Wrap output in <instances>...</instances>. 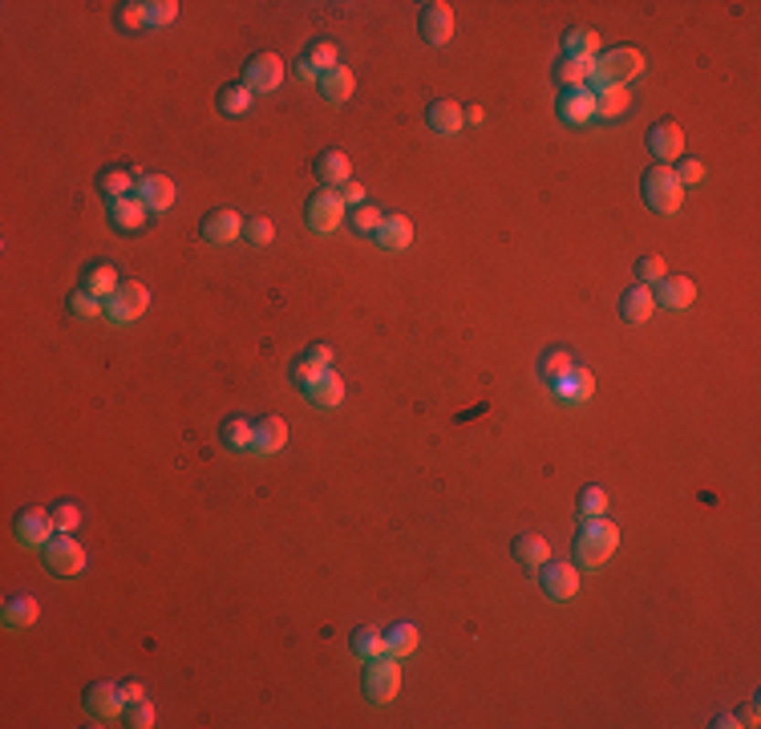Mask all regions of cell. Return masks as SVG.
I'll use <instances>...</instances> for the list:
<instances>
[{
  "instance_id": "1",
  "label": "cell",
  "mask_w": 761,
  "mask_h": 729,
  "mask_svg": "<svg viewBox=\"0 0 761 729\" xmlns=\"http://www.w3.org/2000/svg\"><path fill=\"white\" fill-rule=\"evenodd\" d=\"M616 547H619V527L612 519H587L584 527H579V535H576V559H579V567H604L608 559L616 555Z\"/></svg>"
},
{
  "instance_id": "2",
  "label": "cell",
  "mask_w": 761,
  "mask_h": 729,
  "mask_svg": "<svg viewBox=\"0 0 761 729\" xmlns=\"http://www.w3.org/2000/svg\"><path fill=\"white\" fill-rule=\"evenodd\" d=\"M644 69H648V61L640 49H608L596 58L591 81H596V90L599 86H628V81H636Z\"/></svg>"
},
{
  "instance_id": "3",
  "label": "cell",
  "mask_w": 761,
  "mask_h": 729,
  "mask_svg": "<svg viewBox=\"0 0 761 729\" xmlns=\"http://www.w3.org/2000/svg\"><path fill=\"white\" fill-rule=\"evenodd\" d=\"M644 203L656 215H676L684 203V186L676 179L672 166H656V171L644 174Z\"/></svg>"
},
{
  "instance_id": "4",
  "label": "cell",
  "mask_w": 761,
  "mask_h": 729,
  "mask_svg": "<svg viewBox=\"0 0 761 729\" xmlns=\"http://www.w3.org/2000/svg\"><path fill=\"white\" fill-rule=\"evenodd\" d=\"M397 689H401V665H397V657H377V660H369L365 665V697L373 701V705H389L393 697H397Z\"/></svg>"
},
{
  "instance_id": "5",
  "label": "cell",
  "mask_w": 761,
  "mask_h": 729,
  "mask_svg": "<svg viewBox=\"0 0 761 729\" xmlns=\"http://www.w3.org/2000/svg\"><path fill=\"white\" fill-rule=\"evenodd\" d=\"M45 567L53 576H78L86 572V547L69 535V531H58V539L45 544Z\"/></svg>"
},
{
  "instance_id": "6",
  "label": "cell",
  "mask_w": 761,
  "mask_h": 729,
  "mask_svg": "<svg viewBox=\"0 0 761 729\" xmlns=\"http://www.w3.org/2000/svg\"><path fill=\"white\" fill-rule=\"evenodd\" d=\"M146 308H150L146 284H138V280H126V284H118V292L106 301V316H110V324H130V321H138Z\"/></svg>"
},
{
  "instance_id": "7",
  "label": "cell",
  "mask_w": 761,
  "mask_h": 729,
  "mask_svg": "<svg viewBox=\"0 0 761 729\" xmlns=\"http://www.w3.org/2000/svg\"><path fill=\"white\" fill-rule=\"evenodd\" d=\"M243 86L251 93H276L284 86V61L276 53H256L248 61V69H243Z\"/></svg>"
},
{
  "instance_id": "8",
  "label": "cell",
  "mask_w": 761,
  "mask_h": 729,
  "mask_svg": "<svg viewBox=\"0 0 761 729\" xmlns=\"http://www.w3.org/2000/svg\"><path fill=\"white\" fill-rule=\"evenodd\" d=\"M16 544L21 547H45L53 539V531H58V523H53V511L45 507H25L21 515H16Z\"/></svg>"
},
{
  "instance_id": "9",
  "label": "cell",
  "mask_w": 761,
  "mask_h": 729,
  "mask_svg": "<svg viewBox=\"0 0 761 729\" xmlns=\"http://www.w3.org/2000/svg\"><path fill=\"white\" fill-rule=\"evenodd\" d=\"M344 219V203L341 195L333 191V186H324V191H316L312 199H308V227L316 231V236H328V231H336Z\"/></svg>"
},
{
  "instance_id": "10",
  "label": "cell",
  "mask_w": 761,
  "mask_h": 729,
  "mask_svg": "<svg viewBox=\"0 0 761 729\" xmlns=\"http://www.w3.org/2000/svg\"><path fill=\"white\" fill-rule=\"evenodd\" d=\"M539 584L551 600H576L579 596V567L576 564H559V559H547L539 567Z\"/></svg>"
},
{
  "instance_id": "11",
  "label": "cell",
  "mask_w": 761,
  "mask_h": 729,
  "mask_svg": "<svg viewBox=\"0 0 761 729\" xmlns=\"http://www.w3.org/2000/svg\"><path fill=\"white\" fill-rule=\"evenodd\" d=\"M417 29H421V37H426L429 45H446L449 37H454V8L441 5V0H429V5H421Z\"/></svg>"
},
{
  "instance_id": "12",
  "label": "cell",
  "mask_w": 761,
  "mask_h": 729,
  "mask_svg": "<svg viewBox=\"0 0 761 729\" xmlns=\"http://www.w3.org/2000/svg\"><path fill=\"white\" fill-rule=\"evenodd\" d=\"M648 151L661 158V163H676V158L684 154V130L676 126L672 118L656 122V126L648 130Z\"/></svg>"
},
{
  "instance_id": "13",
  "label": "cell",
  "mask_w": 761,
  "mask_h": 729,
  "mask_svg": "<svg viewBox=\"0 0 761 729\" xmlns=\"http://www.w3.org/2000/svg\"><path fill=\"white\" fill-rule=\"evenodd\" d=\"M86 709H90V717H98V725L122 717V713H126V697H122V685H110V681L93 685L90 693H86Z\"/></svg>"
},
{
  "instance_id": "14",
  "label": "cell",
  "mask_w": 761,
  "mask_h": 729,
  "mask_svg": "<svg viewBox=\"0 0 761 729\" xmlns=\"http://www.w3.org/2000/svg\"><path fill=\"white\" fill-rule=\"evenodd\" d=\"M551 389H555V397L567 401V406H584V401L596 394V377H591L584 364H571L559 381H551Z\"/></svg>"
},
{
  "instance_id": "15",
  "label": "cell",
  "mask_w": 761,
  "mask_h": 729,
  "mask_svg": "<svg viewBox=\"0 0 761 729\" xmlns=\"http://www.w3.org/2000/svg\"><path fill=\"white\" fill-rule=\"evenodd\" d=\"M652 296H656V304L672 308V312H684V308L697 301V284H692L689 276H664V280H656Z\"/></svg>"
},
{
  "instance_id": "16",
  "label": "cell",
  "mask_w": 761,
  "mask_h": 729,
  "mask_svg": "<svg viewBox=\"0 0 761 729\" xmlns=\"http://www.w3.org/2000/svg\"><path fill=\"white\" fill-rule=\"evenodd\" d=\"M134 195L143 199V207L154 211V215H163V211L174 207V183L166 179V174H143Z\"/></svg>"
},
{
  "instance_id": "17",
  "label": "cell",
  "mask_w": 761,
  "mask_h": 729,
  "mask_svg": "<svg viewBox=\"0 0 761 729\" xmlns=\"http://www.w3.org/2000/svg\"><path fill=\"white\" fill-rule=\"evenodd\" d=\"M559 118L567 126H587L596 118V93L591 90H563L559 93Z\"/></svg>"
},
{
  "instance_id": "18",
  "label": "cell",
  "mask_w": 761,
  "mask_h": 729,
  "mask_svg": "<svg viewBox=\"0 0 761 729\" xmlns=\"http://www.w3.org/2000/svg\"><path fill=\"white\" fill-rule=\"evenodd\" d=\"M37 616H41V604H37L29 592H21V596H8V600H5V608H0V624H5L8 632H21V629H29V624H37Z\"/></svg>"
},
{
  "instance_id": "19",
  "label": "cell",
  "mask_w": 761,
  "mask_h": 729,
  "mask_svg": "<svg viewBox=\"0 0 761 729\" xmlns=\"http://www.w3.org/2000/svg\"><path fill=\"white\" fill-rule=\"evenodd\" d=\"M619 312H624V321H628V324H648V321H652V312H656L652 288H648V284L628 288L624 301H619Z\"/></svg>"
},
{
  "instance_id": "20",
  "label": "cell",
  "mask_w": 761,
  "mask_h": 729,
  "mask_svg": "<svg viewBox=\"0 0 761 729\" xmlns=\"http://www.w3.org/2000/svg\"><path fill=\"white\" fill-rule=\"evenodd\" d=\"M243 236V219H239V211H211L203 219V239H211V243H231V239H239Z\"/></svg>"
},
{
  "instance_id": "21",
  "label": "cell",
  "mask_w": 761,
  "mask_h": 729,
  "mask_svg": "<svg viewBox=\"0 0 761 729\" xmlns=\"http://www.w3.org/2000/svg\"><path fill=\"white\" fill-rule=\"evenodd\" d=\"M591 93H596V118H604V122L624 118L628 106H632V93H628V86H599Z\"/></svg>"
},
{
  "instance_id": "22",
  "label": "cell",
  "mask_w": 761,
  "mask_h": 729,
  "mask_svg": "<svg viewBox=\"0 0 761 729\" xmlns=\"http://www.w3.org/2000/svg\"><path fill=\"white\" fill-rule=\"evenodd\" d=\"M373 239H377L385 251H406L409 243H413V223H409V215H385L381 231H377Z\"/></svg>"
},
{
  "instance_id": "23",
  "label": "cell",
  "mask_w": 761,
  "mask_h": 729,
  "mask_svg": "<svg viewBox=\"0 0 761 729\" xmlns=\"http://www.w3.org/2000/svg\"><path fill=\"white\" fill-rule=\"evenodd\" d=\"M219 438H223V446L235 454H248V450H256V422L251 417H227L219 429Z\"/></svg>"
},
{
  "instance_id": "24",
  "label": "cell",
  "mask_w": 761,
  "mask_h": 729,
  "mask_svg": "<svg viewBox=\"0 0 761 729\" xmlns=\"http://www.w3.org/2000/svg\"><path fill=\"white\" fill-rule=\"evenodd\" d=\"M98 191L106 195L110 203H114V199H130V195L138 191V179L126 171V166H106V171L98 174Z\"/></svg>"
},
{
  "instance_id": "25",
  "label": "cell",
  "mask_w": 761,
  "mask_h": 729,
  "mask_svg": "<svg viewBox=\"0 0 761 729\" xmlns=\"http://www.w3.org/2000/svg\"><path fill=\"white\" fill-rule=\"evenodd\" d=\"M591 73H596V61H587V58H559L555 61V78L563 90H587Z\"/></svg>"
},
{
  "instance_id": "26",
  "label": "cell",
  "mask_w": 761,
  "mask_h": 729,
  "mask_svg": "<svg viewBox=\"0 0 761 729\" xmlns=\"http://www.w3.org/2000/svg\"><path fill=\"white\" fill-rule=\"evenodd\" d=\"M288 446L284 417H259L256 422V454H280Z\"/></svg>"
},
{
  "instance_id": "27",
  "label": "cell",
  "mask_w": 761,
  "mask_h": 729,
  "mask_svg": "<svg viewBox=\"0 0 761 729\" xmlns=\"http://www.w3.org/2000/svg\"><path fill=\"white\" fill-rule=\"evenodd\" d=\"M110 223H114L118 231H138L146 223V207L138 195H130V199H114L110 203Z\"/></svg>"
},
{
  "instance_id": "28",
  "label": "cell",
  "mask_w": 761,
  "mask_h": 729,
  "mask_svg": "<svg viewBox=\"0 0 761 729\" xmlns=\"http://www.w3.org/2000/svg\"><path fill=\"white\" fill-rule=\"evenodd\" d=\"M599 53H604V41H599L596 29H571L563 37V58H587L596 61Z\"/></svg>"
},
{
  "instance_id": "29",
  "label": "cell",
  "mask_w": 761,
  "mask_h": 729,
  "mask_svg": "<svg viewBox=\"0 0 761 729\" xmlns=\"http://www.w3.org/2000/svg\"><path fill=\"white\" fill-rule=\"evenodd\" d=\"M308 401H316L321 409L341 406V401H344V381H341V373L324 369V373H321V381H316V386L308 389Z\"/></svg>"
},
{
  "instance_id": "30",
  "label": "cell",
  "mask_w": 761,
  "mask_h": 729,
  "mask_svg": "<svg viewBox=\"0 0 761 729\" xmlns=\"http://www.w3.org/2000/svg\"><path fill=\"white\" fill-rule=\"evenodd\" d=\"M429 126L438 130V134H458V130L466 126V114H462V106L458 101H434L429 106Z\"/></svg>"
},
{
  "instance_id": "31",
  "label": "cell",
  "mask_w": 761,
  "mask_h": 729,
  "mask_svg": "<svg viewBox=\"0 0 761 729\" xmlns=\"http://www.w3.org/2000/svg\"><path fill=\"white\" fill-rule=\"evenodd\" d=\"M81 288H86V292H93L98 301H110V296L118 292L114 264H93V268H86V280H81Z\"/></svg>"
},
{
  "instance_id": "32",
  "label": "cell",
  "mask_w": 761,
  "mask_h": 729,
  "mask_svg": "<svg viewBox=\"0 0 761 729\" xmlns=\"http://www.w3.org/2000/svg\"><path fill=\"white\" fill-rule=\"evenodd\" d=\"M353 90H356V78L344 69V65H336V69L321 73V93H324L328 101H349Z\"/></svg>"
},
{
  "instance_id": "33",
  "label": "cell",
  "mask_w": 761,
  "mask_h": 729,
  "mask_svg": "<svg viewBox=\"0 0 761 729\" xmlns=\"http://www.w3.org/2000/svg\"><path fill=\"white\" fill-rule=\"evenodd\" d=\"M514 559L527 567H543L551 559V544L543 535H519L514 539Z\"/></svg>"
},
{
  "instance_id": "34",
  "label": "cell",
  "mask_w": 761,
  "mask_h": 729,
  "mask_svg": "<svg viewBox=\"0 0 761 729\" xmlns=\"http://www.w3.org/2000/svg\"><path fill=\"white\" fill-rule=\"evenodd\" d=\"M316 174H321L324 183H349V179H353V163H349V154H341V151H324L321 158H316Z\"/></svg>"
},
{
  "instance_id": "35",
  "label": "cell",
  "mask_w": 761,
  "mask_h": 729,
  "mask_svg": "<svg viewBox=\"0 0 761 729\" xmlns=\"http://www.w3.org/2000/svg\"><path fill=\"white\" fill-rule=\"evenodd\" d=\"M385 644H389V657H413L421 644V632L413 629V624H393L389 632H385Z\"/></svg>"
},
{
  "instance_id": "36",
  "label": "cell",
  "mask_w": 761,
  "mask_h": 729,
  "mask_svg": "<svg viewBox=\"0 0 761 729\" xmlns=\"http://www.w3.org/2000/svg\"><path fill=\"white\" fill-rule=\"evenodd\" d=\"M353 652L365 660V665H369V660H377V657H385V652H389V644H385V632L381 629H356L353 632Z\"/></svg>"
},
{
  "instance_id": "37",
  "label": "cell",
  "mask_w": 761,
  "mask_h": 729,
  "mask_svg": "<svg viewBox=\"0 0 761 729\" xmlns=\"http://www.w3.org/2000/svg\"><path fill=\"white\" fill-rule=\"evenodd\" d=\"M308 65H312L316 73H328L341 65V49H336V41H328V37H316L312 45H308Z\"/></svg>"
},
{
  "instance_id": "38",
  "label": "cell",
  "mask_w": 761,
  "mask_h": 729,
  "mask_svg": "<svg viewBox=\"0 0 761 729\" xmlns=\"http://www.w3.org/2000/svg\"><path fill=\"white\" fill-rule=\"evenodd\" d=\"M251 98H256V93H251L248 86H227V90H219V110L227 118H239V114L251 110Z\"/></svg>"
},
{
  "instance_id": "39",
  "label": "cell",
  "mask_w": 761,
  "mask_h": 729,
  "mask_svg": "<svg viewBox=\"0 0 761 729\" xmlns=\"http://www.w3.org/2000/svg\"><path fill=\"white\" fill-rule=\"evenodd\" d=\"M321 373H324V364H316V361H308V357H296L292 369H288V377H292V386H300L308 394V389L321 381Z\"/></svg>"
},
{
  "instance_id": "40",
  "label": "cell",
  "mask_w": 761,
  "mask_h": 729,
  "mask_svg": "<svg viewBox=\"0 0 761 729\" xmlns=\"http://www.w3.org/2000/svg\"><path fill=\"white\" fill-rule=\"evenodd\" d=\"M539 364H543V381L551 386V381H559L563 373H567L571 364H576V357H571L567 349H551V353H543V361H539Z\"/></svg>"
},
{
  "instance_id": "41",
  "label": "cell",
  "mask_w": 761,
  "mask_h": 729,
  "mask_svg": "<svg viewBox=\"0 0 761 729\" xmlns=\"http://www.w3.org/2000/svg\"><path fill=\"white\" fill-rule=\"evenodd\" d=\"M353 231H361V236H377L381 231V223H385V215L377 207H369V203H361V207L353 211Z\"/></svg>"
},
{
  "instance_id": "42",
  "label": "cell",
  "mask_w": 761,
  "mask_h": 729,
  "mask_svg": "<svg viewBox=\"0 0 761 729\" xmlns=\"http://www.w3.org/2000/svg\"><path fill=\"white\" fill-rule=\"evenodd\" d=\"M69 308H73V316H81V321H93L98 312H106V301H98L93 292H86V288H78V292L69 296Z\"/></svg>"
},
{
  "instance_id": "43",
  "label": "cell",
  "mask_w": 761,
  "mask_h": 729,
  "mask_svg": "<svg viewBox=\"0 0 761 729\" xmlns=\"http://www.w3.org/2000/svg\"><path fill=\"white\" fill-rule=\"evenodd\" d=\"M243 239H248V243H256V248H268V243L276 239V227H271V219H264V215H256V219H248V223H243Z\"/></svg>"
},
{
  "instance_id": "44",
  "label": "cell",
  "mask_w": 761,
  "mask_h": 729,
  "mask_svg": "<svg viewBox=\"0 0 761 729\" xmlns=\"http://www.w3.org/2000/svg\"><path fill=\"white\" fill-rule=\"evenodd\" d=\"M126 725H134V729H146V725H154V705H150V701L143 697V701H130L126 705Z\"/></svg>"
},
{
  "instance_id": "45",
  "label": "cell",
  "mask_w": 761,
  "mask_h": 729,
  "mask_svg": "<svg viewBox=\"0 0 761 729\" xmlns=\"http://www.w3.org/2000/svg\"><path fill=\"white\" fill-rule=\"evenodd\" d=\"M579 511H584L587 519L604 515V511H608V491H604V486H587L584 499H579Z\"/></svg>"
},
{
  "instance_id": "46",
  "label": "cell",
  "mask_w": 761,
  "mask_h": 729,
  "mask_svg": "<svg viewBox=\"0 0 761 729\" xmlns=\"http://www.w3.org/2000/svg\"><path fill=\"white\" fill-rule=\"evenodd\" d=\"M118 25L122 29H143L146 25V5H138V0H130V5H118Z\"/></svg>"
},
{
  "instance_id": "47",
  "label": "cell",
  "mask_w": 761,
  "mask_h": 729,
  "mask_svg": "<svg viewBox=\"0 0 761 729\" xmlns=\"http://www.w3.org/2000/svg\"><path fill=\"white\" fill-rule=\"evenodd\" d=\"M53 523H58V531H73V527H81V507L78 502H58V507H53Z\"/></svg>"
},
{
  "instance_id": "48",
  "label": "cell",
  "mask_w": 761,
  "mask_h": 729,
  "mask_svg": "<svg viewBox=\"0 0 761 729\" xmlns=\"http://www.w3.org/2000/svg\"><path fill=\"white\" fill-rule=\"evenodd\" d=\"M174 16H178L174 0H154V5H146V25H171Z\"/></svg>"
},
{
  "instance_id": "49",
  "label": "cell",
  "mask_w": 761,
  "mask_h": 729,
  "mask_svg": "<svg viewBox=\"0 0 761 729\" xmlns=\"http://www.w3.org/2000/svg\"><path fill=\"white\" fill-rule=\"evenodd\" d=\"M636 276H640V284H656V280H664V259L661 256H644L640 264H636Z\"/></svg>"
},
{
  "instance_id": "50",
  "label": "cell",
  "mask_w": 761,
  "mask_h": 729,
  "mask_svg": "<svg viewBox=\"0 0 761 729\" xmlns=\"http://www.w3.org/2000/svg\"><path fill=\"white\" fill-rule=\"evenodd\" d=\"M676 179H681V186L704 183V163H697V158H684V163L676 166Z\"/></svg>"
},
{
  "instance_id": "51",
  "label": "cell",
  "mask_w": 761,
  "mask_h": 729,
  "mask_svg": "<svg viewBox=\"0 0 761 729\" xmlns=\"http://www.w3.org/2000/svg\"><path fill=\"white\" fill-rule=\"evenodd\" d=\"M336 195H341V203H356V207L365 203V186H361V183H353V179H349V183H341V191H336Z\"/></svg>"
},
{
  "instance_id": "52",
  "label": "cell",
  "mask_w": 761,
  "mask_h": 729,
  "mask_svg": "<svg viewBox=\"0 0 761 729\" xmlns=\"http://www.w3.org/2000/svg\"><path fill=\"white\" fill-rule=\"evenodd\" d=\"M304 357H308V361H316V364H324V369H328V364H333V349H328V344H312V349H308Z\"/></svg>"
},
{
  "instance_id": "53",
  "label": "cell",
  "mask_w": 761,
  "mask_h": 729,
  "mask_svg": "<svg viewBox=\"0 0 761 729\" xmlns=\"http://www.w3.org/2000/svg\"><path fill=\"white\" fill-rule=\"evenodd\" d=\"M122 697H126V705H130V701H143L146 685H143V681H126V685H122Z\"/></svg>"
},
{
  "instance_id": "54",
  "label": "cell",
  "mask_w": 761,
  "mask_h": 729,
  "mask_svg": "<svg viewBox=\"0 0 761 729\" xmlns=\"http://www.w3.org/2000/svg\"><path fill=\"white\" fill-rule=\"evenodd\" d=\"M296 78H300V81H312V78H321V73H316L312 65H308V58H304V61L296 65Z\"/></svg>"
},
{
  "instance_id": "55",
  "label": "cell",
  "mask_w": 761,
  "mask_h": 729,
  "mask_svg": "<svg viewBox=\"0 0 761 729\" xmlns=\"http://www.w3.org/2000/svg\"><path fill=\"white\" fill-rule=\"evenodd\" d=\"M741 725H757V701H749V705L741 709Z\"/></svg>"
}]
</instances>
